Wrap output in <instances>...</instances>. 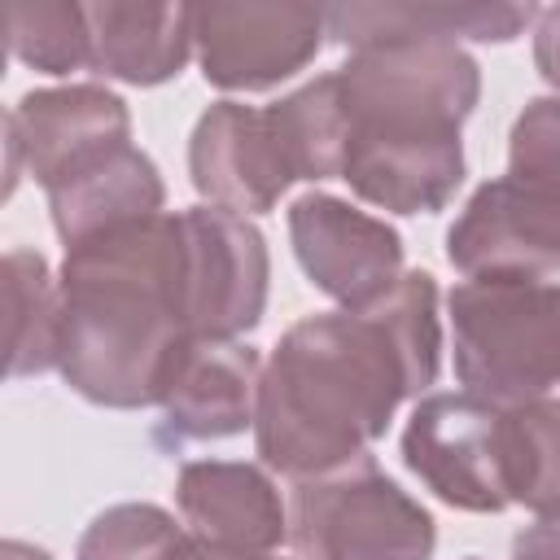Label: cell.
<instances>
[{"instance_id":"obj_1","label":"cell","mask_w":560,"mask_h":560,"mask_svg":"<svg viewBox=\"0 0 560 560\" xmlns=\"http://www.w3.org/2000/svg\"><path fill=\"white\" fill-rule=\"evenodd\" d=\"M438 368L442 315L429 271H402L363 311L298 319L262 363L258 459L289 481H311L372 455L398 402L424 394Z\"/></svg>"},{"instance_id":"obj_2","label":"cell","mask_w":560,"mask_h":560,"mask_svg":"<svg viewBox=\"0 0 560 560\" xmlns=\"http://www.w3.org/2000/svg\"><path fill=\"white\" fill-rule=\"evenodd\" d=\"M57 284L61 381L96 407H158L175 363L197 341L184 302L179 210L70 245Z\"/></svg>"},{"instance_id":"obj_3","label":"cell","mask_w":560,"mask_h":560,"mask_svg":"<svg viewBox=\"0 0 560 560\" xmlns=\"http://www.w3.org/2000/svg\"><path fill=\"white\" fill-rule=\"evenodd\" d=\"M468 280H547L560 271V96H534L508 131V175L486 179L446 232Z\"/></svg>"},{"instance_id":"obj_4","label":"cell","mask_w":560,"mask_h":560,"mask_svg":"<svg viewBox=\"0 0 560 560\" xmlns=\"http://www.w3.org/2000/svg\"><path fill=\"white\" fill-rule=\"evenodd\" d=\"M346 153L464 144L481 96V66L464 44L398 39L350 52L332 70ZM346 162V158H341Z\"/></svg>"},{"instance_id":"obj_5","label":"cell","mask_w":560,"mask_h":560,"mask_svg":"<svg viewBox=\"0 0 560 560\" xmlns=\"http://www.w3.org/2000/svg\"><path fill=\"white\" fill-rule=\"evenodd\" d=\"M451 359L464 394L508 411L560 385V284L464 280L446 293Z\"/></svg>"},{"instance_id":"obj_6","label":"cell","mask_w":560,"mask_h":560,"mask_svg":"<svg viewBox=\"0 0 560 560\" xmlns=\"http://www.w3.org/2000/svg\"><path fill=\"white\" fill-rule=\"evenodd\" d=\"M289 542L298 560H429L438 525L372 455L293 481Z\"/></svg>"},{"instance_id":"obj_7","label":"cell","mask_w":560,"mask_h":560,"mask_svg":"<svg viewBox=\"0 0 560 560\" xmlns=\"http://www.w3.org/2000/svg\"><path fill=\"white\" fill-rule=\"evenodd\" d=\"M402 464L459 512H503V411L472 394H429L402 429Z\"/></svg>"},{"instance_id":"obj_8","label":"cell","mask_w":560,"mask_h":560,"mask_svg":"<svg viewBox=\"0 0 560 560\" xmlns=\"http://www.w3.org/2000/svg\"><path fill=\"white\" fill-rule=\"evenodd\" d=\"M192 57L219 92H267L315 61L328 13L315 4H188Z\"/></svg>"},{"instance_id":"obj_9","label":"cell","mask_w":560,"mask_h":560,"mask_svg":"<svg viewBox=\"0 0 560 560\" xmlns=\"http://www.w3.org/2000/svg\"><path fill=\"white\" fill-rule=\"evenodd\" d=\"M184 232V302L192 337L241 341L267 311L271 258L262 232L219 206L179 210Z\"/></svg>"},{"instance_id":"obj_10","label":"cell","mask_w":560,"mask_h":560,"mask_svg":"<svg viewBox=\"0 0 560 560\" xmlns=\"http://www.w3.org/2000/svg\"><path fill=\"white\" fill-rule=\"evenodd\" d=\"M131 144V109L101 83H66L26 92L4 118V175L9 192L22 175L52 188L70 171L109 149Z\"/></svg>"},{"instance_id":"obj_11","label":"cell","mask_w":560,"mask_h":560,"mask_svg":"<svg viewBox=\"0 0 560 560\" xmlns=\"http://www.w3.org/2000/svg\"><path fill=\"white\" fill-rule=\"evenodd\" d=\"M188 175L206 206L228 214H267L298 184L284 131L271 105L214 101L188 136Z\"/></svg>"},{"instance_id":"obj_12","label":"cell","mask_w":560,"mask_h":560,"mask_svg":"<svg viewBox=\"0 0 560 560\" xmlns=\"http://www.w3.org/2000/svg\"><path fill=\"white\" fill-rule=\"evenodd\" d=\"M289 241L306 280L341 311H363L402 280V236L332 192H306L289 206Z\"/></svg>"},{"instance_id":"obj_13","label":"cell","mask_w":560,"mask_h":560,"mask_svg":"<svg viewBox=\"0 0 560 560\" xmlns=\"http://www.w3.org/2000/svg\"><path fill=\"white\" fill-rule=\"evenodd\" d=\"M258 381H262V363L254 346L214 341V337L192 341L175 363V376L158 402L162 407L158 442L188 446V442H219L254 429Z\"/></svg>"},{"instance_id":"obj_14","label":"cell","mask_w":560,"mask_h":560,"mask_svg":"<svg viewBox=\"0 0 560 560\" xmlns=\"http://www.w3.org/2000/svg\"><path fill=\"white\" fill-rule=\"evenodd\" d=\"M175 508L192 538L223 551L271 556L289 538V503L258 464L188 459L175 477Z\"/></svg>"},{"instance_id":"obj_15","label":"cell","mask_w":560,"mask_h":560,"mask_svg":"<svg viewBox=\"0 0 560 560\" xmlns=\"http://www.w3.org/2000/svg\"><path fill=\"white\" fill-rule=\"evenodd\" d=\"M88 9V70L131 88L175 79L192 57L188 4H83Z\"/></svg>"},{"instance_id":"obj_16","label":"cell","mask_w":560,"mask_h":560,"mask_svg":"<svg viewBox=\"0 0 560 560\" xmlns=\"http://www.w3.org/2000/svg\"><path fill=\"white\" fill-rule=\"evenodd\" d=\"M44 197L52 210V228L70 249L88 236L162 214L166 188H162L153 158L136 144H122V149H109L96 162L70 171L52 188H44Z\"/></svg>"},{"instance_id":"obj_17","label":"cell","mask_w":560,"mask_h":560,"mask_svg":"<svg viewBox=\"0 0 560 560\" xmlns=\"http://www.w3.org/2000/svg\"><path fill=\"white\" fill-rule=\"evenodd\" d=\"M324 13L328 39L350 52L398 39L508 44L538 18L534 4H332Z\"/></svg>"},{"instance_id":"obj_18","label":"cell","mask_w":560,"mask_h":560,"mask_svg":"<svg viewBox=\"0 0 560 560\" xmlns=\"http://www.w3.org/2000/svg\"><path fill=\"white\" fill-rule=\"evenodd\" d=\"M4 332H9V376H39L61 359V284L44 254H4Z\"/></svg>"},{"instance_id":"obj_19","label":"cell","mask_w":560,"mask_h":560,"mask_svg":"<svg viewBox=\"0 0 560 560\" xmlns=\"http://www.w3.org/2000/svg\"><path fill=\"white\" fill-rule=\"evenodd\" d=\"M508 499L534 516H560V398L503 411Z\"/></svg>"},{"instance_id":"obj_20","label":"cell","mask_w":560,"mask_h":560,"mask_svg":"<svg viewBox=\"0 0 560 560\" xmlns=\"http://www.w3.org/2000/svg\"><path fill=\"white\" fill-rule=\"evenodd\" d=\"M271 114L284 131L289 158L298 179L319 184V179H341V158H346V122L337 105L332 74H319L302 83L298 92L271 101Z\"/></svg>"},{"instance_id":"obj_21","label":"cell","mask_w":560,"mask_h":560,"mask_svg":"<svg viewBox=\"0 0 560 560\" xmlns=\"http://www.w3.org/2000/svg\"><path fill=\"white\" fill-rule=\"evenodd\" d=\"M9 52L44 74L88 70V9L70 0H13L4 4Z\"/></svg>"},{"instance_id":"obj_22","label":"cell","mask_w":560,"mask_h":560,"mask_svg":"<svg viewBox=\"0 0 560 560\" xmlns=\"http://www.w3.org/2000/svg\"><path fill=\"white\" fill-rule=\"evenodd\" d=\"M184 538V521H175L158 503H114L79 538L74 560H162Z\"/></svg>"},{"instance_id":"obj_23","label":"cell","mask_w":560,"mask_h":560,"mask_svg":"<svg viewBox=\"0 0 560 560\" xmlns=\"http://www.w3.org/2000/svg\"><path fill=\"white\" fill-rule=\"evenodd\" d=\"M534 66L560 92V4H547L534 18Z\"/></svg>"},{"instance_id":"obj_24","label":"cell","mask_w":560,"mask_h":560,"mask_svg":"<svg viewBox=\"0 0 560 560\" xmlns=\"http://www.w3.org/2000/svg\"><path fill=\"white\" fill-rule=\"evenodd\" d=\"M162 560H271V556H245V551H223V547H210L201 538H192L184 529V538L162 556Z\"/></svg>"},{"instance_id":"obj_25","label":"cell","mask_w":560,"mask_h":560,"mask_svg":"<svg viewBox=\"0 0 560 560\" xmlns=\"http://www.w3.org/2000/svg\"><path fill=\"white\" fill-rule=\"evenodd\" d=\"M0 560H52L44 547H31V542H22V538H9L4 547H0Z\"/></svg>"},{"instance_id":"obj_26","label":"cell","mask_w":560,"mask_h":560,"mask_svg":"<svg viewBox=\"0 0 560 560\" xmlns=\"http://www.w3.org/2000/svg\"><path fill=\"white\" fill-rule=\"evenodd\" d=\"M468 560H477V556H468Z\"/></svg>"}]
</instances>
